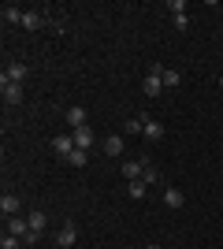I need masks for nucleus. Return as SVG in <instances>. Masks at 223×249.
Instances as JSON below:
<instances>
[{"mask_svg": "<svg viewBox=\"0 0 223 249\" xmlns=\"http://www.w3.org/2000/svg\"><path fill=\"white\" fill-rule=\"evenodd\" d=\"M141 89H145V97H160V89H164V67H153V71L145 74Z\"/></svg>", "mask_w": 223, "mask_h": 249, "instance_id": "f257e3e1", "label": "nucleus"}, {"mask_svg": "<svg viewBox=\"0 0 223 249\" xmlns=\"http://www.w3.org/2000/svg\"><path fill=\"white\" fill-rule=\"evenodd\" d=\"M26 74H30V67H26V63H22V60H11L8 67H4V74H0V78H8V82H26Z\"/></svg>", "mask_w": 223, "mask_h": 249, "instance_id": "7ed1b4c3", "label": "nucleus"}, {"mask_svg": "<svg viewBox=\"0 0 223 249\" xmlns=\"http://www.w3.org/2000/svg\"><path fill=\"white\" fill-rule=\"evenodd\" d=\"M74 242H78V227H74V223H64V227L56 231V246H64V249H71Z\"/></svg>", "mask_w": 223, "mask_h": 249, "instance_id": "39448f33", "label": "nucleus"}, {"mask_svg": "<svg viewBox=\"0 0 223 249\" xmlns=\"http://www.w3.org/2000/svg\"><path fill=\"white\" fill-rule=\"evenodd\" d=\"M22 30H41L45 26V15L41 11H22V22H19Z\"/></svg>", "mask_w": 223, "mask_h": 249, "instance_id": "1a4fd4ad", "label": "nucleus"}, {"mask_svg": "<svg viewBox=\"0 0 223 249\" xmlns=\"http://www.w3.org/2000/svg\"><path fill=\"white\" fill-rule=\"evenodd\" d=\"M168 11H175V15H186V4H182V0H168Z\"/></svg>", "mask_w": 223, "mask_h": 249, "instance_id": "4be33fe9", "label": "nucleus"}, {"mask_svg": "<svg viewBox=\"0 0 223 249\" xmlns=\"http://www.w3.org/2000/svg\"><path fill=\"white\" fill-rule=\"evenodd\" d=\"M145 138L149 142H160V138H164V123H160V119H149L145 123Z\"/></svg>", "mask_w": 223, "mask_h": 249, "instance_id": "2eb2a0df", "label": "nucleus"}, {"mask_svg": "<svg viewBox=\"0 0 223 249\" xmlns=\"http://www.w3.org/2000/svg\"><path fill=\"white\" fill-rule=\"evenodd\" d=\"M67 164H71V167H86V164H89V149H74V153L67 156Z\"/></svg>", "mask_w": 223, "mask_h": 249, "instance_id": "f3484780", "label": "nucleus"}, {"mask_svg": "<svg viewBox=\"0 0 223 249\" xmlns=\"http://www.w3.org/2000/svg\"><path fill=\"white\" fill-rule=\"evenodd\" d=\"M67 126H71V130L86 126V108L82 104H71V108H67Z\"/></svg>", "mask_w": 223, "mask_h": 249, "instance_id": "6e6552de", "label": "nucleus"}, {"mask_svg": "<svg viewBox=\"0 0 223 249\" xmlns=\"http://www.w3.org/2000/svg\"><path fill=\"white\" fill-rule=\"evenodd\" d=\"M4 234L26 238V234H30V223H26V216H8V231H4Z\"/></svg>", "mask_w": 223, "mask_h": 249, "instance_id": "423d86ee", "label": "nucleus"}, {"mask_svg": "<svg viewBox=\"0 0 223 249\" xmlns=\"http://www.w3.org/2000/svg\"><path fill=\"white\" fill-rule=\"evenodd\" d=\"M74 149H78V145H74V134H71V130H67V134H56V138H52V153H56V156H64V160H67Z\"/></svg>", "mask_w": 223, "mask_h": 249, "instance_id": "f03ea898", "label": "nucleus"}, {"mask_svg": "<svg viewBox=\"0 0 223 249\" xmlns=\"http://www.w3.org/2000/svg\"><path fill=\"white\" fill-rule=\"evenodd\" d=\"M101 149H104V156H123V138H119V134H108L104 142H101Z\"/></svg>", "mask_w": 223, "mask_h": 249, "instance_id": "9d476101", "label": "nucleus"}, {"mask_svg": "<svg viewBox=\"0 0 223 249\" xmlns=\"http://www.w3.org/2000/svg\"><path fill=\"white\" fill-rule=\"evenodd\" d=\"M0 93L8 104H22V82H8V78H0Z\"/></svg>", "mask_w": 223, "mask_h": 249, "instance_id": "20e7f679", "label": "nucleus"}, {"mask_svg": "<svg viewBox=\"0 0 223 249\" xmlns=\"http://www.w3.org/2000/svg\"><path fill=\"white\" fill-rule=\"evenodd\" d=\"M71 134H74V145L78 149H93V130H89V126H78Z\"/></svg>", "mask_w": 223, "mask_h": 249, "instance_id": "f8f14e48", "label": "nucleus"}, {"mask_svg": "<svg viewBox=\"0 0 223 249\" xmlns=\"http://www.w3.org/2000/svg\"><path fill=\"white\" fill-rule=\"evenodd\" d=\"M4 22H22V8H15V4H4Z\"/></svg>", "mask_w": 223, "mask_h": 249, "instance_id": "6ab92c4d", "label": "nucleus"}, {"mask_svg": "<svg viewBox=\"0 0 223 249\" xmlns=\"http://www.w3.org/2000/svg\"><path fill=\"white\" fill-rule=\"evenodd\" d=\"M145 123H149V115H134V119H127V134H145Z\"/></svg>", "mask_w": 223, "mask_h": 249, "instance_id": "dca6fc26", "label": "nucleus"}, {"mask_svg": "<svg viewBox=\"0 0 223 249\" xmlns=\"http://www.w3.org/2000/svg\"><path fill=\"white\" fill-rule=\"evenodd\" d=\"M179 82H182V74H179V71H168V67H164V89H175Z\"/></svg>", "mask_w": 223, "mask_h": 249, "instance_id": "aec40b11", "label": "nucleus"}, {"mask_svg": "<svg viewBox=\"0 0 223 249\" xmlns=\"http://www.w3.org/2000/svg\"><path fill=\"white\" fill-rule=\"evenodd\" d=\"M0 249H26V246H22V238H15V234H4V238H0Z\"/></svg>", "mask_w": 223, "mask_h": 249, "instance_id": "412c9836", "label": "nucleus"}, {"mask_svg": "<svg viewBox=\"0 0 223 249\" xmlns=\"http://www.w3.org/2000/svg\"><path fill=\"white\" fill-rule=\"evenodd\" d=\"M127 194H130V197H134V201H141V197H145V194H149L145 178H130V182H127Z\"/></svg>", "mask_w": 223, "mask_h": 249, "instance_id": "4468645a", "label": "nucleus"}, {"mask_svg": "<svg viewBox=\"0 0 223 249\" xmlns=\"http://www.w3.org/2000/svg\"><path fill=\"white\" fill-rule=\"evenodd\" d=\"M145 249H160V246H156V242H153V246H145Z\"/></svg>", "mask_w": 223, "mask_h": 249, "instance_id": "5701e85b", "label": "nucleus"}, {"mask_svg": "<svg viewBox=\"0 0 223 249\" xmlns=\"http://www.w3.org/2000/svg\"><path fill=\"white\" fill-rule=\"evenodd\" d=\"M26 223H30V231H34V234H41V231L49 227V216H45L41 208H37V212H30V216H26Z\"/></svg>", "mask_w": 223, "mask_h": 249, "instance_id": "ddd939ff", "label": "nucleus"}, {"mask_svg": "<svg viewBox=\"0 0 223 249\" xmlns=\"http://www.w3.org/2000/svg\"><path fill=\"white\" fill-rule=\"evenodd\" d=\"M0 212H4V216H19V212H22V201L15 197V194H4V197H0Z\"/></svg>", "mask_w": 223, "mask_h": 249, "instance_id": "0eeeda50", "label": "nucleus"}, {"mask_svg": "<svg viewBox=\"0 0 223 249\" xmlns=\"http://www.w3.org/2000/svg\"><path fill=\"white\" fill-rule=\"evenodd\" d=\"M220 89H223V74H220Z\"/></svg>", "mask_w": 223, "mask_h": 249, "instance_id": "b1692460", "label": "nucleus"}, {"mask_svg": "<svg viewBox=\"0 0 223 249\" xmlns=\"http://www.w3.org/2000/svg\"><path fill=\"white\" fill-rule=\"evenodd\" d=\"M141 178H145V186H156V182H160V171L145 160V171H141Z\"/></svg>", "mask_w": 223, "mask_h": 249, "instance_id": "a211bd4d", "label": "nucleus"}, {"mask_svg": "<svg viewBox=\"0 0 223 249\" xmlns=\"http://www.w3.org/2000/svg\"><path fill=\"white\" fill-rule=\"evenodd\" d=\"M164 205H168V208H182V205H186V194L175 190V186H168V190H164Z\"/></svg>", "mask_w": 223, "mask_h": 249, "instance_id": "9b49d317", "label": "nucleus"}]
</instances>
